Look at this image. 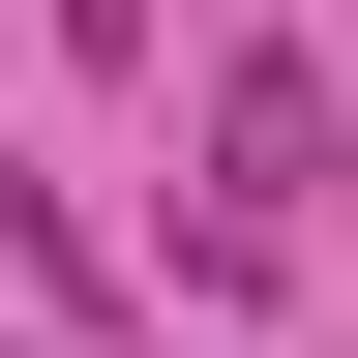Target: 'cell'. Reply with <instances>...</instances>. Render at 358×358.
Wrapping results in <instances>:
<instances>
[{"label":"cell","instance_id":"cell-1","mask_svg":"<svg viewBox=\"0 0 358 358\" xmlns=\"http://www.w3.org/2000/svg\"><path fill=\"white\" fill-rule=\"evenodd\" d=\"M299 179H329V90L239 60V90H209V209H299Z\"/></svg>","mask_w":358,"mask_h":358}]
</instances>
